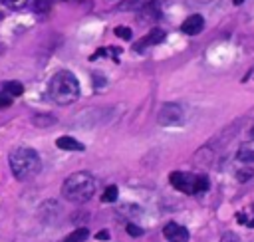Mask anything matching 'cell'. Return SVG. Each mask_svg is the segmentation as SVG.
I'll return each instance as SVG.
<instances>
[{"instance_id": "6da1fadb", "label": "cell", "mask_w": 254, "mask_h": 242, "mask_svg": "<svg viewBox=\"0 0 254 242\" xmlns=\"http://www.w3.org/2000/svg\"><path fill=\"white\" fill-rule=\"evenodd\" d=\"M48 95L58 105H70L80 95V81L72 72H58L48 83Z\"/></svg>"}, {"instance_id": "7a4b0ae2", "label": "cell", "mask_w": 254, "mask_h": 242, "mask_svg": "<svg viewBox=\"0 0 254 242\" xmlns=\"http://www.w3.org/2000/svg\"><path fill=\"white\" fill-rule=\"evenodd\" d=\"M10 169H12V175L18 179V181H30L34 179L40 169H42V161H40V155L30 149V147H20L16 151L10 153Z\"/></svg>"}, {"instance_id": "3957f363", "label": "cell", "mask_w": 254, "mask_h": 242, "mask_svg": "<svg viewBox=\"0 0 254 242\" xmlns=\"http://www.w3.org/2000/svg\"><path fill=\"white\" fill-rule=\"evenodd\" d=\"M62 195L70 202H87L95 195V179L89 173H74L64 181Z\"/></svg>"}, {"instance_id": "277c9868", "label": "cell", "mask_w": 254, "mask_h": 242, "mask_svg": "<svg viewBox=\"0 0 254 242\" xmlns=\"http://www.w3.org/2000/svg\"><path fill=\"white\" fill-rule=\"evenodd\" d=\"M159 123L163 127H181L185 123V111L177 103H165L159 111Z\"/></svg>"}, {"instance_id": "5b68a950", "label": "cell", "mask_w": 254, "mask_h": 242, "mask_svg": "<svg viewBox=\"0 0 254 242\" xmlns=\"http://www.w3.org/2000/svg\"><path fill=\"white\" fill-rule=\"evenodd\" d=\"M195 177L197 175H191V173H183V171H175V173H171V185L177 189V191H181V193H185V195H195Z\"/></svg>"}, {"instance_id": "8992f818", "label": "cell", "mask_w": 254, "mask_h": 242, "mask_svg": "<svg viewBox=\"0 0 254 242\" xmlns=\"http://www.w3.org/2000/svg\"><path fill=\"white\" fill-rule=\"evenodd\" d=\"M163 234L169 242H189V230L177 222H167L163 228Z\"/></svg>"}, {"instance_id": "52a82bcc", "label": "cell", "mask_w": 254, "mask_h": 242, "mask_svg": "<svg viewBox=\"0 0 254 242\" xmlns=\"http://www.w3.org/2000/svg\"><path fill=\"white\" fill-rule=\"evenodd\" d=\"M203 28H205V18L201 14H191L181 26L183 34H187V36H197L203 32Z\"/></svg>"}, {"instance_id": "ba28073f", "label": "cell", "mask_w": 254, "mask_h": 242, "mask_svg": "<svg viewBox=\"0 0 254 242\" xmlns=\"http://www.w3.org/2000/svg\"><path fill=\"white\" fill-rule=\"evenodd\" d=\"M165 40V32L161 30V28H151V32L133 48V50H137V52H141L143 48H147V46H155V44H161Z\"/></svg>"}, {"instance_id": "9c48e42d", "label": "cell", "mask_w": 254, "mask_h": 242, "mask_svg": "<svg viewBox=\"0 0 254 242\" xmlns=\"http://www.w3.org/2000/svg\"><path fill=\"white\" fill-rule=\"evenodd\" d=\"M236 159L240 163H254V139H250V141H246L238 147Z\"/></svg>"}, {"instance_id": "30bf717a", "label": "cell", "mask_w": 254, "mask_h": 242, "mask_svg": "<svg viewBox=\"0 0 254 242\" xmlns=\"http://www.w3.org/2000/svg\"><path fill=\"white\" fill-rule=\"evenodd\" d=\"M56 147H60V149H64V151H84V145H82L80 141H76L74 137H70V135L58 137Z\"/></svg>"}, {"instance_id": "8fae6325", "label": "cell", "mask_w": 254, "mask_h": 242, "mask_svg": "<svg viewBox=\"0 0 254 242\" xmlns=\"http://www.w3.org/2000/svg\"><path fill=\"white\" fill-rule=\"evenodd\" d=\"M139 12H141L143 18H151V20H155V18L161 16V14H159V4H157V2H147L145 6L139 8Z\"/></svg>"}, {"instance_id": "7c38bea8", "label": "cell", "mask_w": 254, "mask_h": 242, "mask_svg": "<svg viewBox=\"0 0 254 242\" xmlns=\"http://www.w3.org/2000/svg\"><path fill=\"white\" fill-rule=\"evenodd\" d=\"M52 4H54V0H34L32 8H34V12H38V14H48V12L52 10Z\"/></svg>"}, {"instance_id": "4fadbf2b", "label": "cell", "mask_w": 254, "mask_h": 242, "mask_svg": "<svg viewBox=\"0 0 254 242\" xmlns=\"http://www.w3.org/2000/svg\"><path fill=\"white\" fill-rule=\"evenodd\" d=\"M87 234H89V230H87V228H78L76 232L68 234L62 242H84V240L87 238Z\"/></svg>"}, {"instance_id": "5bb4252c", "label": "cell", "mask_w": 254, "mask_h": 242, "mask_svg": "<svg viewBox=\"0 0 254 242\" xmlns=\"http://www.w3.org/2000/svg\"><path fill=\"white\" fill-rule=\"evenodd\" d=\"M4 89H6L12 97H16V95H22V93H24V85H22L20 81H6V83H4Z\"/></svg>"}, {"instance_id": "9a60e30c", "label": "cell", "mask_w": 254, "mask_h": 242, "mask_svg": "<svg viewBox=\"0 0 254 242\" xmlns=\"http://www.w3.org/2000/svg\"><path fill=\"white\" fill-rule=\"evenodd\" d=\"M117 195H119L117 187H115V185H109V187L103 191L101 201H103V202H115V201H117Z\"/></svg>"}, {"instance_id": "2e32d148", "label": "cell", "mask_w": 254, "mask_h": 242, "mask_svg": "<svg viewBox=\"0 0 254 242\" xmlns=\"http://www.w3.org/2000/svg\"><path fill=\"white\" fill-rule=\"evenodd\" d=\"M205 191H209V177L197 175L195 177V195L197 193H205Z\"/></svg>"}, {"instance_id": "e0dca14e", "label": "cell", "mask_w": 254, "mask_h": 242, "mask_svg": "<svg viewBox=\"0 0 254 242\" xmlns=\"http://www.w3.org/2000/svg\"><path fill=\"white\" fill-rule=\"evenodd\" d=\"M4 6H8V8H14V10H18V8H24L26 4H28V0H0Z\"/></svg>"}, {"instance_id": "ac0fdd59", "label": "cell", "mask_w": 254, "mask_h": 242, "mask_svg": "<svg viewBox=\"0 0 254 242\" xmlns=\"http://www.w3.org/2000/svg\"><path fill=\"white\" fill-rule=\"evenodd\" d=\"M238 222L246 226H254V214L250 212H238Z\"/></svg>"}, {"instance_id": "d6986e66", "label": "cell", "mask_w": 254, "mask_h": 242, "mask_svg": "<svg viewBox=\"0 0 254 242\" xmlns=\"http://www.w3.org/2000/svg\"><path fill=\"white\" fill-rule=\"evenodd\" d=\"M12 105V95L8 91H0V109L10 107Z\"/></svg>"}, {"instance_id": "ffe728a7", "label": "cell", "mask_w": 254, "mask_h": 242, "mask_svg": "<svg viewBox=\"0 0 254 242\" xmlns=\"http://www.w3.org/2000/svg\"><path fill=\"white\" fill-rule=\"evenodd\" d=\"M115 36H119V38H123V40H131V30L129 28H125V26H117L115 28Z\"/></svg>"}, {"instance_id": "44dd1931", "label": "cell", "mask_w": 254, "mask_h": 242, "mask_svg": "<svg viewBox=\"0 0 254 242\" xmlns=\"http://www.w3.org/2000/svg\"><path fill=\"white\" fill-rule=\"evenodd\" d=\"M127 232H129V236H143V228L133 224V222L127 224Z\"/></svg>"}, {"instance_id": "7402d4cb", "label": "cell", "mask_w": 254, "mask_h": 242, "mask_svg": "<svg viewBox=\"0 0 254 242\" xmlns=\"http://www.w3.org/2000/svg\"><path fill=\"white\" fill-rule=\"evenodd\" d=\"M139 4H141V0H125V2L119 4V8H121V10H129V8H135V6H139Z\"/></svg>"}, {"instance_id": "603a6c76", "label": "cell", "mask_w": 254, "mask_h": 242, "mask_svg": "<svg viewBox=\"0 0 254 242\" xmlns=\"http://www.w3.org/2000/svg\"><path fill=\"white\" fill-rule=\"evenodd\" d=\"M252 175H254V173H252V169H240V171L236 173L238 181H248V179H250Z\"/></svg>"}, {"instance_id": "cb8c5ba5", "label": "cell", "mask_w": 254, "mask_h": 242, "mask_svg": "<svg viewBox=\"0 0 254 242\" xmlns=\"http://www.w3.org/2000/svg\"><path fill=\"white\" fill-rule=\"evenodd\" d=\"M220 242H240V238H238L234 232H226V234L220 238Z\"/></svg>"}, {"instance_id": "d4e9b609", "label": "cell", "mask_w": 254, "mask_h": 242, "mask_svg": "<svg viewBox=\"0 0 254 242\" xmlns=\"http://www.w3.org/2000/svg\"><path fill=\"white\" fill-rule=\"evenodd\" d=\"M97 240H109V232L107 230H99L97 232Z\"/></svg>"}, {"instance_id": "484cf974", "label": "cell", "mask_w": 254, "mask_h": 242, "mask_svg": "<svg viewBox=\"0 0 254 242\" xmlns=\"http://www.w3.org/2000/svg\"><path fill=\"white\" fill-rule=\"evenodd\" d=\"M64 2H85V0H64Z\"/></svg>"}, {"instance_id": "4316f807", "label": "cell", "mask_w": 254, "mask_h": 242, "mask_svg": "<svg viewBox=\"0 0 254 242\" xmlns=\"http://www.w3.org/2000/svg\"><path fill=\"white\" fill-rule=\"evenodd\" d=\"M232 2H234V4H236V6H240V4H242V2H244V0H232Z\"/></svg>"}, {"instance_id": "83f0119b", "label": "cell", "mask_w": 254, "mask_h": 242, "mask_svg": "<svg viewBox=\"0 0 254 242\" xmlns=\"http://www.w3.org/2000/svg\"><path fill=\"white\" fill-rule=\"evenodd\" d=\"M250 135H252V137H254V127H252V129H250Z\"/></svg>"}, {"instance_id": "f1b7e54d", "label": "cell", "mask_w": 254, "mask_h": 242, "mask_svg": "<svg viewBox=\"0 0 254 242\" xmlns=\"http://www.w3.org/2000/svg\"><path fill=\"white\" fill-rule=\"evenodd\" d=\"M199 2H211V0H199Z\"/></svg>"}, {"instance_id": "f546056e", "label": "cell", "mask_w": 254, "mask_h": 242, "mask_svg": "<svg viewBox=\"0 0 254 242\" xmlns=\"http://www.w3.org/2000/svg\"><path fill=\"white\" fill-rule=\"evenodd\" d=\"M252 210H254V206H252Z\"/></svg>"}]
</instances>
